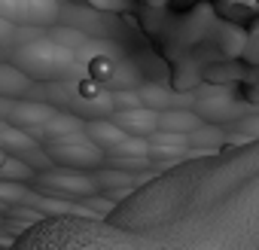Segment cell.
<instances>
[{"label":"cell","instance_id":"obj_1","mask_svg":"<svg viewBox=\"0 0 259 250\" xmlns=\"http://www.w3.org/2000/svg\"><path fill=\"white\" fill-rule=\"evenodd\" d=\"M10 250H259V138L153 171L107 214L43 217Z\"/></svg>","mask_w":259,"mask_h":250},{"label":"cell","instance_id":"obj_2","mask_svg":"<svg viewBox=\"0 0 259 250\" xmlns=\"http://www.w3.org/2000/svg\"><path fill=\"white\" fill-rule=\"evenodd\" d=\"M10 64H16L31 82H67L79 79V61L76 52L55 43L49 34L28 40L22 46H10Z\"/></svg>","mask_w":259,"mask_h":250},{"label":"cell","instance_id":"obj_3","mask_svg":"<svg viewBox=\"0 0 259 250\" xmlns=\"http://www.w3.org/2000/svg\"><path fill=\"white\" fill-rule=\"evenodd\" d=\"M43 153L49 156V162L61 168H73V171H89L104 162V150L85 132H70V135L43 141Z\"/></svg>","mask_w":259,"mask_h":250},{"label":"cell","instance_id":"obj_4","mask_svg":"<svg viewBox=\"0 0 259 250\" xmlns=\"http://www.w3.org/2000/svg\"><path fill=\"white\" fill-rule=\"evenodd\" d=\"M61 0H0V16L13 25H58Z\"/></svg>","mask_w":259,"mask_h":250},{"label":"cell","instance_id":"obj_5","mask_svg":"<svg viewBox=\"0 0 259 250\" xmlns=\"http://www.w3.org/2000/svg\"><path fill=\"white\" fill-rule=\"evenodd\" d=\"M34 180L43 189H49L55 198H85V195H95V189H98L92 174H82L73 168H46V171L34 174Z\"/></svg>","mask_w":259,"mask_h":250},{"label":"cell","instance_id":"obj_6","mask_svg":"<svg viewBox=\"0 0 259 250\" xmlns=\"http://www.w3.org/2000/svg\"><path fill=\"white\" fill-rule=\"evenodd\" d=\"M110 119L119 125L125 135H135V138H150L159 129V113L138 104V107H128V110H113Z\"/></svg>","mask_w":259,"mask_h":250},{"label":"cell","instance_id":"obj_7","mask_svg":"<svg viewBox=\"0 0 259 250\" xmlns=\"http://www.w3.org/2000/svg\"><path fill=\"white\" fill-rule=\"evenodd\" d=\"M138 98L144 107L162 113V110H177V107H192L195 104V95H186V92H171L159 82H147V86H138Z\"/></svg>","mask_w":259,"mask_h":250},{"label":"cell","instance_id":"obj_8","mask_svg":"<svg viewBox=\"0 0 259 250\" xmlns=\"http://www.w3.org/2000/svg\"><path fill=\"white\" fill-rule=\"evenodd\" d=\"M195 113L204 119V122H226L232 116H241L244 113V104L232 98V92L220 89L217 95H207V98H195Z\"/></svg>","mask_w":259,"mask_h":250},{"label":"cell","instance_id":"obj_9","mask_svg":"<svg viewBox=\"0 0 259 250\" xmlns=\"http://www.w3.org/2000/svg\"><path fill=\"white\" fill-rule=\"evenodd\" d=\"M147 144H150V156H156L159 162H165V159H180V156L189 153V135H177V132H162V129H156V132L147 138Z\"/></svg>","mask_w":259,"mask_h":250},{"label":"cell","instance_id":"obj_10","mask_svg":"<svg viewBox=\"0 0 259 250\" xmlns=\"http://www.w3.org/2000/svg\"><path fill=\"white\" fill-rule=\"evenodd\" d=\"M82 132H85V135L101 147V150H104V156H107V153H113V150L125 141V132L119 129L113 119H107V116H101V119H85Z\"/></svg>","mask_w":259,"mask_h":250},{"label":"cell","instance_id":"obj_11","mask_svg":"<svg viewBox=\"0 0 259 250\" xmlns=\"http://www.w3.org/2000/svg\"><path fill=\"white\" fill-rule=\"evenodd\" d=\"M82 125H85L82 116L67 113V110H55L31 138L34 141H49V138H61V135H70V132H82Z\"/></svg>","mask_w":259,"mask_h":250},{"label":"cell","instance_id":"obj_12","mask_svg":"<svg viewBox=\"0 0 259 250\" xmlns=\"http://www.w3.org/2000/svg\"><path fill=\"white\" fill-rule=\"evenodd\" d=\"M198 125H204V119L189 110V107H177V110H162L159 113V129L162 132H177V135H192Z\"/></svg>","mask_w":259,"mask_h":250},{"label":"cell","instance_id":"obj_13","mask_svg":"<svg viewBox=\"0 0 259 250\" xmlns=\"http://www.w3.org/2000/svg\"><path fill=\"white\" fill-rule=\"evenodd\" d=\"M34 89V82L10 61L0 58V98H25Z\"/></svg>","mask_w":259,"mask_h":250},{"label":"cell","instance_id":"obj_14","mask_svg":"<svg viewBox=\"0 0 259 250\" xmlns=\"http://www.w3.org/2000/svg\"><path fill=\"white\" fill-rule=\"evenodd\" d=\"M34 189H28L25 183L19 180H0V204H22V207H31L34 201Z\"/></svg>","mask_w":259,"mask_h":250},{"label":"cell","instance_id":"obj_15","mask_svg":"<svg viewBox=\"0 0 259 250\" xmlns=\"http://www.w3.org/2000/svg\"><path fill=\"white\" fill-rule=\"evenodd\" d=\"M85 4L98 13H125V10H132V0H85Z\"/></svg>","mask_w":259,"mask_h":250},{"label":"cell","instance_id":"obj_16","mask_svg":"<svg viewBox=\"0 0 259 250\" xmlns=\"http://www.w3.org/2000/svg\"><path fill=\"white\" fill-rule=\"evenodd\" d=\"M13 34H16V25H13V22H7L4 16H0V49H10Z\"/></svg>","mask_w":259,"mask_h":250},{"label":"cell","instance_id":"obj_17","mask_svg":"<svg viewBox=\"0 0 259 250\" xmlns=\"http://www.w3.org/2000/svg\"><path fill=\"white\" fill-rule=\"evenodd\" d=\"M147 4H150V7H165L168 0H147Z\"/></svg>","mask_w":259,"mask_h":250},{"label":"cell","instance_id":"obj_18","mask_svg":"<svg viewBox=\"0 0 259 250\" xmlns=\"http://www.w3.org/2000/svg\"><path fill=\"white\" fill-rule=\"evenodd\" d=\"M253 34H256V37H259V19H256V22H253Z\"/></svg>","mask_w":259,"mask_h":250},{"label":"cell","instance_id":"obj_19","mask_svg":"<svg viewBox=\"0 0 259 250\" xmlns=\"http://www.w3.org/2000/svg\"><path fill=\"white\" fill-rule=\"evenodd\" d=\"M0 58H4V49H0Z\"/></svg>","mask_w":259,"mask_h":250},{"label":"cell","instance_id":"obj_20","mask_svg":"<svg viewBox=\"0 0 259 250\" xmlns=\"http://www.w3.org/2000/svg\"><path fill=\"white\" fill-rule=\"evenodd\" d=\"M253 4H256V7H259V0H253Z\"/></svg>","mask_w":259,"mask_h":250},{"label":"cell","instance_id":"obj_21","mask_svg":"<svg viewBox=\"0 0 259 250\" xmlns=\"http://www.w3.org/2000/svg\"><path fill=\"white\" fill-rule=\"evenodd\" d=\"M61 4H64V0H61Z\"/></svg>","mask_w":259,"mask_h":250}]
</instances>
